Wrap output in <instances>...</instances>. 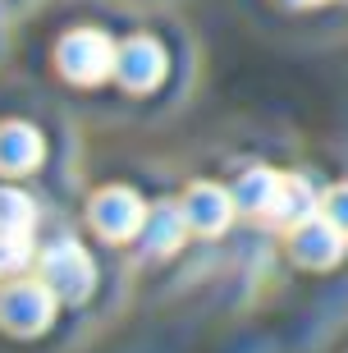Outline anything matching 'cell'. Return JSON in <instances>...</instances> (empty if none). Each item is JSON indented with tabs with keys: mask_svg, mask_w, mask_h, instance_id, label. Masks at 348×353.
Wrapping results in <instances>:
<instances>
[{
	"mask_svg": "<svg viewBox=\"0 0 348 353\" xmlns=\"http://www.w3.org/2000/svg\"><path fill=\"white\" fill-rule=\"evenodd\" d=\"M115 55H119V46L105 37L101 28H78V32H69V37L60 41L55 60H60V74H65L69 83L92 88V83H105L115 74Z\"/></svg>",
	"mask_w": 348,
	"mask_h": 353,
	"instance_id": "cell-1",
	"label": "cell"
},
{
	"mask_svg": "<svg viewBox=\"0 0 348 353\" xmlns=\"http://www.w3.org/2000/svg\"><path fill=\"white\" fill-rule=\"evenodd\" d=\"M55 307H60V294L46 280H10L0 289V326L14 335H41L51 326Z\"/></svg>",
	"mask_w": 348,
	"mask_h": 353,
	"instance_id": "cell-2",
	"label": "cell"
},
{
	"mask_svg": "<svg viewBox=\"0 0 348 353\" xmlns=\"http://www.w3.org/2000/svg\"><path fill=\"white\" fill-rule=\"evenodd\" d=\"M37 266H41V280L65 303H83L92 294V285H96V262H92L88 248L74 243V239H55L51 248L37 257Z\"/></svg>",
	"mask_w": 348,
	"mask_h": 353,
	"instance_id": "cell-3",
	"label": "cell"
},
{
	"mask_svg": "<svg viewBox=\"0 0 348 353\" xmlns=\"http://www.w3.org/2000/svg\"><path fill=\"white\" fill-rule=\"evenodd\" d=\"M92 230L110 243H124V239H138L142 225H147V207L133 188H101V193L88 202Z\"/></svg>",
	"mask_w": 348,
	"mask_h": 353,
	"instance_id": "cell-4",
	"label": "cell"
},
{
	"mask_svg": "<svg viewBox=\"0 0 348 353\" xmlns=\"http://www.w3.org/2000/svg\"><path fill=\"white\" fill-rule=\"evenodd\" d=\"M165 69H170V55L156 37H129L115 55V79L129 92H152L165 79Z\"/></svg>",
	"mask_w": 348,
	"mask_h": 353,
	"instance_id": "cell-5",
	"label": "cell"
},
{
	"mask_svg": "<svg viewBox=\"0 0 348 353\" xmlns=\"http://www.w3.org/2000/svg\"><path fill=\"white\" fill-rule=\"evenodd\" d=\"M183 216H188V230L193 234H225L234 221V211H238V202H234V188H220V183H193L188 193H183Z\"/></svg>",
	"mask_w": 348,
	"mask_h": 353,
	"instance_id": "cell-6",
	"label": "cell"
},
{
	"mask_svg": "<svg viewBox=\"0 0 348 353\" xmlns=\"http://www.w3.org/2000/svg\"><path fill=\"white\" fill-rule=\"evenodd\" d=\"M344 248H348V234L325 216H311L289 234V252L298 257V266H321L325 271V266H335L344 257Z\"/></svg>",
	"mask_w": 348,
	"mask_h": 353,
	"instance_id": "cell-7",
	"label": "cell"
},
{
	"mask_svg": "<svg viewBox=\"0 0 348 353\" xmlns=\"http://www.w3.org/2000/svg\"><path fill=\"white\" fill-rule=\"evenodd\" d=\"M41 157H46V147H41V133L32 124H19V119L0 124V174L23 179L41 165Z\"/></svg>",
	"mask_w": 348,
	"mask_h": 353,
	"instance_id": "cell-8",
	"label": "cell"
},
{
	"mask_svg": "<svg viewBox=\"0 0 348 353\" xmlns=\"http://www.w3.org/2000/svg\"><path fill=\"white\" fill-rule=\"evenodd\" d=\"M142 248H147V257H170V252H179V243L188 239V216H183V207H156L147 211V225H142Z\"/></svg>",
	"mask_w": 348,
	"mask_h": 353,
	"instance_id": "cell-9",
	"label": "cell"
},
{
	"mask_svg": "<svg viewBox=\"0 0 348 353\" xmlns=\"http://www.w3.org/2000/svg\"><path fill=\"white\" fill-rule=\"evenodd\" d=\"M321 202L325 197L311 188L307 179H284V188H280V197H275V211H271V221H280V225H289V230H298L303 221H311V216H321Z\"/></svg>",
	"mask_w": 348,
	"mask_h": 353,
	"instance_id": "cell-10",
	"label": "cell"
},
{
	"mask_svg": "<svg viewBox=\"0 0 348 353\" xmlns=\"http://www.w3.org/2000/svg\"><path fill=\"white\" fill-rule=\"evenodd\" d=\"M280 188H284V179H280L275 170H266V165H252V170L238 179V188H234V202H238V211H247V216H271Z\"/></svg>",
	"mask_w": 348,
	"mask_h": 353,
	"instance_id": "cell-11",
	"label": "cell"
},
{
	"mask_svg": "<svg viewBox=\"0 0 348 353\" xmlns=\"http://www.w3.org/2000/svg\"><path fill=\"white\" fill-rule=\"evenodd\" d=\"M37 225V202L14 188V183H0V239H19V234H32Z\"/></svg>",
	"mask_w": 348,
	"mask_h": 353,
	"instance_id": "cell-12",
	"label": "cell"
},
{
	"mask_svg": "<svg viewBox=\"0 0 348 353\" xmlns=\"http://www.w3.org/2000/svg\"><path fill=\"white\" fill-rule=\"evenodd\" d=\"M28 257H32V234L0 239V271H19V266H28Z\"/></svg>",
	"mask_w": 348,
	"mask_h": 353,
	"instance_id": "cell-13",
	"label": "cell"
},
{
	"mask_svg": "<svg viewBox=\"0 0 348 353\" xmlns=\"http://www.w3.org/2000/svg\"><path fill=\"white\" fill-rule=\"evenodd\" d=\"M321 216H325V221H335L339 230L348 234V183H335V188L325 193V202H321Z\"/></svg>",
	"mask_w": 348,
	"mask_h": 353,
	"instance_id": "cell-14",
	"label": "cell"
},
{
	"mask_svg": "<svg viewBox=\"0 0 348 353\" xmlns=\"http://www.w3.org/2000/svg\"><path fill=\"white\" fill-rule=\"evenodd\" d=\"M284 5H294V10H303V5H316V0H284Z\"/></svg>",
	"mask_w": 348,
	"mask_h": 353,
	"instance_id": "cell-15",
	"label": "cell"
}]
</instances>
